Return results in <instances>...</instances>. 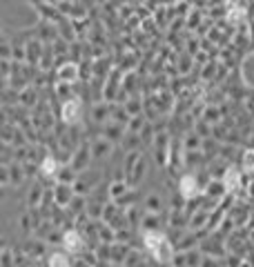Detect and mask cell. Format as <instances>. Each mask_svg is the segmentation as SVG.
I'll return each instance as SVG.
<instances>
[{
  "instance_id": "1",
  "label": "cell",
  "mask_w": 254,
  "mask_h": 267,
  "mask_svg": "<svg viewBox=\"0 0 254 267\" xmlns=\"http://www.w3.org/2000/svg\"><path fill=\"white\" fill-rule=\"evenodd\" d=\"M145 247H147L149 254L156 260H160V263H167L174 256V249H172V245H170V240L165 238L163 234H156V232L145 234Z\"/></svg>"
},
{
  "instance_id": "2",
  "label": "cell",
  "mask_w": 254,
  "mask_h": 267,
  "mask_svg": "<svg viewBox=\"0 0 254 267\" xmlns=\"http://www.w3.org/2000/svg\"><path fill=\"white\" fill-rule=\"evenodd\" d=\"M63 120L65 122H78L80 120V100L71 98L63 105Z\"/></svg>"
},
{
  "instance_id": "3",
  "label": "cell",
  "mask_w": 254,
  "mask_h": 267,
  "mask_svg": "<svg viewBox=\"0 0 254 267\" xmlns=\"http://www.w3.org/2000/svg\"><path fill=\"white\" fill-rule=\"evenodd\" d=\"M63 245L67 251H71V254H76V251H80L85 247V243H82V236L78 232H67L63 236Z\"/></svg>"
},
{
  "instance_id": "4",
  "label": "cell",
  "mask_w": 254,
  "mask_h": 267,
  "mask_svg": "<svg viewBox=\"0 0 254 267\" xmlns=\"http://www.w3.org/2000/svg\"><path fill=\"white\" fill-rule=\"evenodd\" d=\"M223 187L227 189V192H236L238 187H241V174H238V169H227L225 176H223Z\"/></svg>"
},
{
  "instance_id": "5",
  "label": "cell",
  "mask_w": 254,
  "mask_h": 267,
  "mask_svg": "<svg viewBox=\"0 0 254 267\" xmlns=\"http://www.w3.org/2000/svg\"><path fill=\"white\" fill-rule=\"evenodd\" d=\"M181 194L185 198H194L199 194V183H196L194 176H183V181H181Z\"/></svg>"
},
{
  "instance_id": "6",
  "label": "cell",
  "mask_w": 254,
  "mask_h": 267,
  "mask_svg": "<svg viewBox=\"0 0 254 267\" xmlns=\"http://www.w3.org/2000/svg\"><path fill=\"white\" fill-rule=\"evenodd\" d=\"M58 76L63 80H67V83H74V80L78 78V69H76L74 65H63V67H60V71H58Z\"/></svg>"
},
{
  "instance_id": "7",
  "label": "cell",
  "mask_w": 254,
  "mask_h": 267,
  "mask_svg": "<svg viewBox=\"0 0 254 267\" xmlns=\"http://www.w3.org/2000/svg\"><path fill=\"white\" fill-rule=\"evenodd\" d=\"M40 169H43V174H45V176L51 178L56 172H58V163H56L54 158H45V161H43V167H40Z\"/></svg>"
},
{
  "instance_id": "8",
  "label": "cell",
  "mask_w": 254,
  "mask_h": 267,
  "mask_svg": "<svg viewBox=\"0 0 254 267\" xmlns=\"http://www.w3.org/2000/svg\"><path fill=\"white\" fill-rule=\"evenodd\" d=\"M49 267H69V258H65L63 254H54L49 258Z\"/></svg>"
},
{
  "instance_id": "9",
  "label": "cell",
  "mask_w": 254,
  "mask_h": 267,
  "mask_svg": "<svg viewBox=\"0 0 254 267\" xmlns=\"http://www.w3.org/2000/svg\"><path fill=\"white\" fill-rule=\"evenodd\" d=\"M243 16H245V12H243V9L238 7L236 3H234V5L230 3V20H232V23H236V20H241Z\"/></svg>"
},
{
  "instance_id": "10",
  "label": "cell",
  "mask_w": 254,
  "mask_h": 267,
  "mask_svg": "<svg viewBox=\"0 0 254 267\" xmlns=\"http://www.w3.org/2000/svg\"><path fill=\"white\" fill-rule=\"evenodd\" d=\"M243 167H245L247 172H254V152H245V156H243Z\"/></svg>"
}]
</instances>
